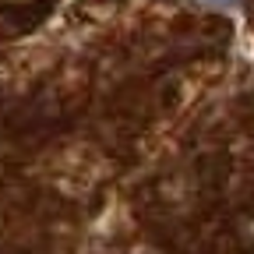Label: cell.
<instances>
[{"label": "cell", "mask_w": 254, "mask_h": 254, "mask_svg": "<svg viewBox=\"0 0 254 254\" xmlns=\"http://www.w3.org/2000/svg\"><path fill=\"white\" fill-rule=\"evenodd\" d=\"M215 7H233V0H212Z\"/></svg>", "instance_id": "3957f363"}, {"label": "cell", "mask_w": 254, "mask_h": 254, "mask_svg": "<svg viewBox=\"0 0 254 254\" xmlns=\"http://www.w3.org/2000/svg\"><path fill=\"white\" fill-rule=\"evenodd\" d=\"M36 4H43V0H0V7H4V11H28Z\"/></svg>", "instance_id": "7a4b0ae2"}, {"label": "cell", "mask_w": 254, "mask_h": 254, "mask_svg": "<svg viewBox=\"0 0 254 254\" xmlns=\"http://www.w3.org/2000/svg\"><path fill=\"white\" fill-rule=\"evenodd\" d=\"M237 240H240L244 254H254V208H247L237 219Z\"/></svg>", "instance_id": "6da1fadb"}]
</instances>
